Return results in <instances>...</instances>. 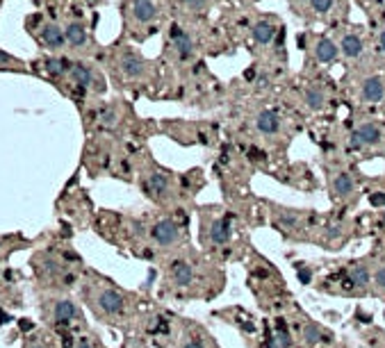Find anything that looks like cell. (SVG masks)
<instances>
[{
  "mask_svg": "<svg viewBox=\"0 0 385 348\" xmlns=\"http://www.w3.org/2000/svg\"><path fill=\"white\" fill-rule=\"evenodd\" d=\"M378 48H381V50L385 52V30L381 32V37H378Z\"/></svg>",
  "mask_w": 385,
  "mask_h": 348,
  "instance_id": "30",
  "label": "cell"
},
{
  "mask_svg": "<svg viewBox=\"0 0 385 348\" xmlns=\"http://www.w3.org/2000/svg\"><path fill=\"white\" fill-rule=\"evenodd\" d=\"M183 28H180V25H171V39H173V41H175V39H180V37H183Z\"/></svg>",
  "mask_w": 385,
  "mask_h": 348,
  "instance_id": "28",
  "label": "cell"
},
{
  "mask_svg": "<svg viewBox=\"0 0 385 348\" xmlns=\"http://www.w3.org/2000/svg\"><path fill=\"white\" fill-rule=\"evenodd\" d=\"M303 339H305V344H319V341H324V332H321V328L315 326V323H305Z\"/></svg>",
  "mask_w": 385,
  "mask_h": 348,
  "instance_id": "21",
  "label": "cell"
},
{
  "mask_svg": "<svg viewBox=\"0 0 385 348\" xmlns=\"http://www.w3.org/2000/svg\"><path fill=\"white\" fill-rule=\"evenodd\" d=\"M374 285L381 289V291H385V266H378L376 276H374Z\"/></svg>",
  "mask_w": 385,
  "mask_h": 348,
  "instance_id": "25",
  "label": "cell"
},
{
  "mask_svg": "<svg viewBox=\"0 0 385 348\" xmlns=\"http://www.w3.org/2000/svg\"><path fill=\"white\" fill-rule=\"evenodd\" d=\"M148 187L153 194H167L169 191V180H167V175H162V173H153L150 175V180H148Z\"/></svg>",
  "mask_w": 385,
  "mask_h": 348,
  "instance_id": "22",
  "label": "cell"
},
{
  "mask_svg": "<svg viewBox=\"0 0 385 348\" xmlns=\"http://www.w3.org/2000/svg\"><path fill=\"white\" fill-rule=\"evenodd\" d=\"M385 96V82L378 75H372L363 82V100L367 102H378Z\"/></svg>",
  "mask_w": 385,
  "mask_h": 348,
  "instance_id": "5",
  "label": "cell"
},
{
  "mask_svg": "<svg viewBox=\"0 0 385 348\" xmlns=\"http://www.w3.org/2000/svg\"><path fill=\"white\" fill-rule=\"evenodd\" d=\"M180 348H206V346H203L201 339H187Z\"/></svg>",
  "mask_w": 385,
  "mask_h": 348,
  "instance_id": "27",
  "label": "cell"
},
{
  "mask_svg": "<svg viewBox=\"0 0 385 348\" xmlns=\"http://www.w3.org/2000/svg\"><path fill=\"white\" fill-rule=\"evenodd\" d=\"M32 348H41V346H32Z\"/></svg>",
  "mask_w": 385,
  "mask_h": 348,
  "instance_id": "33",
  "label": "cell"
},
{
  "mask_svg": "<svg viewBox=\"0 0 385 348\" xmlns=\"http://www.w3.org/2000/svg\"><path fill=\"white\" fill-rule=\"evenodd\" d=\"M71 77L75 85L80 87H89L91 85V71L85 66V64H73L71 66Z\"/></svg>",
  "mask_w": 385,
  "mask_h": 348,
  "instance_id": "18",
  "label": "cell"
},
{
  "mask_svg": "<svg viewBox=\"0 0 385 348\" xmlns=\"http://www.w3.org/2000/svg\"><path fill=\"white\" fill-rule=\"evenodd\" d=\"M251 32H253V39H255L258 43H269L271 39L276 37V28L271 25V23H267V21L255 23Z\"/></svg>",
  "mask_w": 385,
  "mask_h": 348,
  "instance_id": "14",
  "label": "cell"
},
{
  "mask_svg": "<svg viewBox=\"0 0 385 348\" xmlns=\"http://www.w3.org/2000/svg\"><path fill=\"white\" fill-rule=\"evenodd\" d=\"M125 307V298L121 296L116 289H100L98 293V310L107 316H116L121 314Z\"/></svg>",
  "mask_w": 385,
  "mask_h": 348,
  "instance_id": "2",
  "label": "cell"
},
{
  "mask_svg": "<svg viewBox=\"0 0 385 348\" xmlns=\"http://www.w3.org/2000/svg\"><path fill=\"white\" fill-rule=\"evenodd\" d=\"M310 5H313V9H315V12L326 14L330 7H333V0H310Z\"/></svg>",
  "mask_w": 385,
  "mask_h": 348,
  "instance_id": "24",
  "label": "cell"
},
{
  "mask_svg": "<svg viewBox=\"0 0 385 348\" xmlns=\"http://www.w3.org/2000/svg\"><path fill=\"white\" fill-rule=\"evenodd\" d=\"M326 102L324 94H321V89H317V87H310L308 91H305V105L310 107V110H321Z\"/></svg>",
  "mask_w": 385,
  "mask_h": 348,
  "instance_id": "20",
  "label": "cell"
},
{
  "mask_svg": "<svg viewBox=\"0 0 385 348\" xmlns=\"http://www.w3.org/2000/svg\"><path fill=\"white\" fill-rule=\"evenodd\" d=\"M381 139H383L381 127L374 123H365L351 135V146H355V148H360V146H376L381 144Z\"/></svg>",
  "mask_w": 385,
  "mask_h": 348,
  "instance_id": "3",
  "label": "cell"
},
{
  "mask_svg": "<svg viewBox=\"0 0 385 348\" xmlns=\"http://www.w3.org/2000/svg\"><path fill=\"white\" fill-rule=\"evenodd\" d=\"M194 280V266L185 259H178V262L171 264V282L175 287H189Z\"/></svg>",
  "mask_w": 385,
  "mask_h": 348,
  "instance_id": "4",
  "label": "cell"
},
{
  "mask_svg": "<svg viewBox=\"0 0 385 348\" xmlns=\"http://www.w3.org/2000/svg\"><path fill=\"white\" fill-rule=\"evenodd\" d=\"M41 39L48 48H62L66 43V32H62V28L48 23V25L41 28Z\"/></svg>",
  "mask_w": 385,
  "mask_h": 348,
  "instance_id": "8",
  "label": "cell"
},
{
  "mask_svg": "<svg viewBox=\"0 0 385 348\" xmlns=\"http://www.w3.org/2000/svg\"><path fill=\"white\" fill-rule=\"evenodd\" d=\"M315 52H317V60L319 62H324V64H328V62H335V57H338V52H340V48L335 46L330 39H319V43H317V48H315Z\"/></svg>",
  "mask_w": 385,
  "mask_h": 348,
  "instance_id": "10",
  "label": "cell"
},
{
  "mask_svg": "<svg viewBox=\"0 0 385 348\" xmlns=\"http://www.w3.org/2000/svg\"><path fill=\"white\" fill-rule=\"evenodd\" d=\"M75 348H94V346H91V344H87V341H80V344H78Z\"/></svg>",
  "mask_w": 385,
  "mask_h": 348,
  "instance_id": "32",
  "label": "cell"
},
{
  "mask_svg": "<svg viewBox=\"0 0 385 348\" xmlns=\"http://www.w3.org/2000/svg\"><path fill=\"white\" fill-rule=\"evenodd\" d=\"M244 77L246 80H253V77H255V68H248V71L244 73Z\"/></svg>",
  "mask_w": 385,
  "mask_h": 348,
  "instance_id": "31",
  "label": "cell"
},
{
  "mask_svg": "<svg viewBox=\"0 0 385 348\" xmlns=\"http://www.w3.org/2000/svg\"><path fill=\"white\" fill-rule=\"evenodd\" d=\"M183 5H189L192 9H203L206 7V0H180Z\"/></svg>",
  "mask_w": 385,
  "mask_h": 348,
  "instance_id": "26",
  "label": "cell"
},
{
  "mask_svg": "<svg viewBox=\"0 0 385 348\" xmlns=\"http://www.w3.org/2000/svg\"><path fill=\"white\" fill-rule=\"evenodd\" d=\"M255 125H258V130H260L262 135H276V132L280 130V116L276 114V112H271V110H265V112L258 114Z\"/></svg>",
  "mask_w": 385,
  "mask_h": 348,
  "instance_id": "6",
  "label": "cell"
},
{
  "mask_svg": "<svg viewBox=\"0 0 385 348\" xmlns=\"http://www.w3.org/2000/svg\"><path fill=\"white\" fill-rule=\"evenodd\" d=\"M53 316H55V321H60V323H69L71 318L78 316V310L71 301H57L55 307H53Z\"/></svg>",
  "mask_w": 385,
  "mask_h": 348,
  "instance_id": "11",
  "label": "cell"
},
{
  "mask_svg": "<svg viewBox=\"0 0 385 348\" xmlns=\"http://www.w3.org/2000/svg\"><path fill=\"white\" fill-rule=\"evenodd\" d=\"M46 68L53 73V75H60V73L66 71V62H62V60H48L46 62Z\"/></svg>",
  "mask_w": 385,
  "mask_h": 348,
  "instance_id": "23",
  "label": "cell"
},
{
  "mask_svg": "<svg viewBox=\"0 0 385 348\" xmlns=\"http://www.w3.org/2000/svg\"><path fill=\"white\" fill-rule=\"evenodd\" d=\"M133 12H135V18H137L139 23H148L158 16V9H155L153 0H135Z\"/></svg>",
  "mask_w": 385,
  "mask_h": 348,
  "instance_id": "9",
  "label": "cell"
},
{
  "mask_svg": "<svg viewBox=\"0 0 385 348\" xmlns=\"http://www.w3.org/2000/svg\"><path fill=\"white\" fill-rule=\"evenodd\" d=\"M340 50L347 57H358L360 52H363V41H360V37H355V34H344L342 41H340Z\"/></svg>",
  "mask_w": 385,
  "mask_h": 348,
  "instance_id": "13",
  "label": "cell"
},
{
  "mask_svg": "<svg viewBox=\"0 0 385 348\" xmlns=\"http://www.w3.org/2000/svg\"><path fill=\"white\" fill-rule=\"evenodd\" d=\"M353 189H355V182L349 173H340L338 178L333 180V191L338 196H342V198H347V196L353 194Z\"/></svg>",
  "mask_w": 385,
  "mask_h": 348,
  "instance_id": "15",
  "label": "cell"
},
{
  "mask_svg": "<svg viewBox=\"0 0 385 348\" xmlns=\"http://www.w3.org/2000/svg\"><path fill=\"white\" fill-rule=\"evenodd\" d=\"M175 50H178L180 60H187V57H192V52H194L192 37H189V34H183L180 39H175Z\"/></svg>",
  "mask_w": 385,
  "mask_h": 348,
  "instance_id": "19",
  "label": "cell"
},
{
  "mask_svg": "<svg viewBox=\"0 0 385 348\" xmlns=\"http://www.w3.org/2000/svg\"><path fill=\"white\" fill-rule=\"evenodd\" d=\"M66 41L75 48L85 46L87 43V30L80 25V23H71V25L66 28Z\"/></svg>",
  "mask_w": 385,
  "mask_h": 348,
  "instance_id": "16",
  "label": "cell"
},
{
  "mask_svg": "<svg viewBox=\"0 0 385 348\" xmlns=\"http://www.w3.org/2000/svg\"><path fill=\"white\" fill-rule=\"evenodd\" d=\"M103 121L107 125H114V114H112V112H105L103 114Z\"/></svg>",
  "mask_w": 385,
  "mask_h": 348,
  "instance_id": "29",
  "label": "cell"
},
{
  "mask_svg": "<svg viewBox=\"0 0 385 348\" xmlns=\"http://www.w3.org/2000/svg\"><path fill=\"white\" fill-rule=\"evenodd\" d=\"M349 280H351V285H355V287L369 285V269L365 266V264L351 266V269H349Z\"/></svg>",
  "mask_w": 385,
  "mask_h": 348,
  "instance_id": "17",
  "label": "cell"
},
{
  "mask_svg": "<svg viewBox=\"0 0 385 348\" xmlns=\"http://www.w3.org/2000/svg\"><path fill=\"white\" fill-rule=\"evenodd\" d=\"M230 223H228V219H214L212 225H210V239L212 244H217V246H221V244H228L230 242Z\"/></svg>",
  "mask_w": 385,
  "mask_h": 348,
  "instance_id": "7",
  "label": "cell"
},
{
  "mask_svg": "<svg viewBox=\"0 0 385 348\" xmlns=\"http://www.w3.org/2000/svg\"><path fill=\"white\" fill-rule=\"evenodd\" d=\"M121 68H123V73L128 77H139L144 73V62L133 52H125L123 60H121Z\"/></svg>",
  "mask_w": 385,
  "mask_h": 348,
  "instance_id": "12",
  "label": "cell"
},
{
  "mask_svg": "<svg viewBox=\"0 0 385 348\" xmlns=\"http://www.w3.org/2000/svg\"><path fill=\"white\" fill-rule=\"evenodd\" d=\"M150 234H153V242L158 244V246L169 248V246H173V244L178 242L180 232H178V225H175L171 219H162V221H158L153 225Z\"/></svg>",
  "mask_w": 385,
  "mask_h": 348,
  "instance_id": "1",
  "label": "cell"
}]
</instances>
